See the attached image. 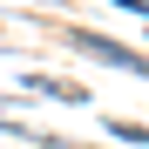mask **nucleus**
Here are the masks:
<instances>
[{
  "label": "nucleus",
  "mask_w": 149,
  "mask_h": 149,
  "mask_svg": "<svg viewBox=\"0 0 149 149\" xmlns=\"http://www.w3.org/2000/svg\"><path fill=\"white\" fill-rule=\"evenodd\" d=\"M27 95H54V102H88V88L54 81V74H27Z\"/></svg>",
  "instance_id": "f03ea898"
},
{
  "label": "nucleus",
  "mask_w": 149,
  "mask_h": 149,
  "mask_svg": "<svg viewBox=\"0 0 149 149\" xmlns=\"http://www.w3.org/2000/svg\"><path fill=\"white\" fill-rule=\"evenodd\" d=\"M81 54L109 61V68H129V74H142V81H149V61H142V54H129V47H115L109 34H81Z\"/></svg>",
  "instance_id": "f257e3e1"
}]
</instances>
